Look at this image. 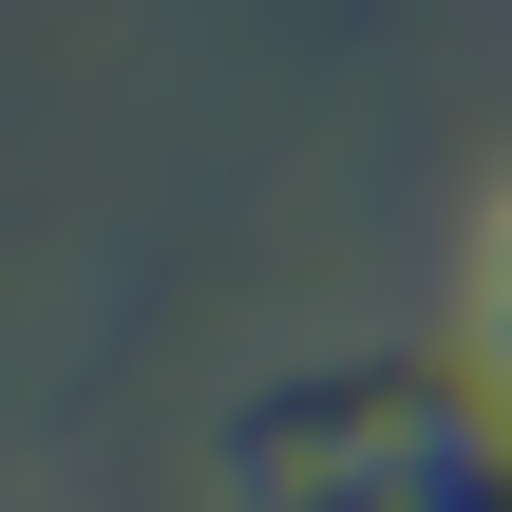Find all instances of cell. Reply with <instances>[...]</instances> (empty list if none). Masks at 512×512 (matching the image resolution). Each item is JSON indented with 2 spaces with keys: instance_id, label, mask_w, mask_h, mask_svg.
Instances as JSON below:
<instances>
[{
  "instance_id": "1",
  "label": "cell",
  "mask_w": 512,
  "mask_h": 512,
  "mask_svg": "<svg viewBox=\"0 0 512 512\" xmlns=\"http://www.w3.org/2000/svg\"><path fill=\"white\" fill-rule=\"evenodd\" d=\"M475 323H494V361H512V209H494V247H475Z\"/></svg>"
}]
</instances>
